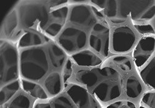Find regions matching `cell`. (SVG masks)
I'll return each mask as SVG.
<instances>
[{"mask_svg": "<svg viewBox=\"0 0 155 108\" xmlns=\"http://www.w3.org/2000/svg\"><path fill=\"white\" fill-rule=\"evenodd\" d=\"M78 82L85 85L100 101L109 102L119 98L122 93V78L110 67L81 69L75 75Z\"/></svg>", "mask_w": 155, "mask_h": 108, "instance_id": "1", "label": "cell"}, {"mask_svg": "<svg viewBox=\"0 0 155 108\" xmlns=\"http://www.w3.org/2000/svg\"><path fill=\"white\" fill-rule=\"evenodd\" d=\"M49 69L47 56L41 46L24 49L19 56V71L23 79L38 81Z\"/></svg>", "mask_w": 155, "mask_h": 108, "instance_id": "2", "label": "cell"}, {"mask_svg": "<svg viewBox=\"0 0 155 108\" xmlns=\"http://www.w3.org/2000/svg\"><path fill=\"white\" fill-rule=\"evenodd\" d=\"M45 2L22 1L16 7L19 25L28 29H44L49 21V12Z\"/></svg>", "mask_w": 155, "mask_h": 108, "instance_id": "3", "label": "cell"}, {"mask_svg": "<svg viewBox=\"0 0 155 108\" xmlns=\"http://www.w3.org/2000/svg\"><path fill=\"white\" fill-rule=\"evenodd\" d=\"M117 24L124 22L128 16L132 22H148L155 16V1H118Z\"/></svg>", "mask_w": 155, "mask_h": 108, "instance_id": "4", "label": "cell"}, {"mask_svg": "<svg viewBox=\"0 0 155 108\" xmlns=\"http://www.w3.org/2000/svg\"><path fill=\"white\" fill-rule=\"evenodd\" d=\"M19 59L16 47L1 40V87L18 80Z\"/></svg>", "mask_w": 155, "mask_h": 108, "instance_id": "5", "label": "cell"}, {"mask_svg": "<svg viewBox=\"0 0 155 108\" xmlns=\"http://www.w3.org/2000/svg\"><path fill=\"white\" fill-rule=\"evenodd\" d=\"M70 8L68 20L77 27L90 28L97 23L98 19H104L102 13L94 6L83 3L84 2H74Z\"/></svg>", "mask_w": 155, "mask_h": 108, "instance_id": "6", "label": "cell"}, {"mask_svg": "<svg viewBox=\"0 0 155 108\" xmlns=\"http://www.w3.org/2000/svg\"><path fill=\"white\" fill-rule=\"evenodd\" d=\"M58 45L68 54L76 53L83 50L87 43V34L81 28L68 26L63 29L59 34Z\"/></svg>", "mask_w": 155, "mask_h": 108, "instance_id": "7", "label": "cell"}, {"mask_svg": "<svg viewBox=\"0 0 155 108\" xmlns=\"http://www.w3.org/2000/svg\"><path fill=\"white\" fill-rule=\"evenodd\" d=\"M110 29L104 22H97L92 27L89 37L90 46L99 55L106 57L109 52Z\"/></svg>", "mask_w": 155, "mask_h": 108, "instance_id": "8", "label": "cell"}, {"mask_svg": "<svg viewBox=\"0 0 155 108\" xmlns=\"http://www.w3.org/2000/svg\"><path fill=\"white\" fill-rule=\"evenodd\" d=\"M136 35L128 26H120L116 28L112 37V50L116 53H125L134 46Z\"/></svg>", "mask_w": 155, "mask_h": 108, "instance_id": "9", "label": "cell"}, {"mask_svg": "<svg viewBox=\"0 0 155 108\" xmlns=\"http://www.w3.org/2000/svg\"><path fill=\"white\" fill-rule=\"evenodd\" d=\"M78 108H99L96 99L87 89L78 84H73L67 91Z\"/></svg>", "mask_w": 155, "mask_h": 108, "instance_id": "10", "label": "cell"}, {"mask_svg": "<svg viewBox=\"0 0 155 108\" xmlns=\"http://www.w3.org/2000/svg\"><path fill=\"white\" fill-rule=\"evenodd\" d=\"M155 49V38L147 36L141 38L134 49L132 56L137 67L143 66L153 55Z\"/></svg>", "mask_w": 155, "mask_h": 108, "instance_id": "11", "label": "cell"}, {"mask_svg": "<svg viewBox=\"0 0 155 108\" xmlns=\"http://www.w3.org/2000/svg\"><path fill=\"white\" fill-rule=\"evenodd\" d=\"M45 39V35L41 33V30L37 28L25 29L18 40V47L24 49L41 46L47 42Z\"/></svg>", "mask_w": 155, "mask_h": 108, "instance_id": "12", "label": "cell"}, {"mask_svg": "<svg viewBox=\"0 0 155 108\" xmlns=\"http://www.w3.org/2000/svg\"><path fill=\"white\" fill-rule=\"evenodd\" d=\"M71 57L73 62L82 67H96L102 62L97 54L89 49H83L73 54Z\"/></svg>", "mask_w": 155, "mask_h": 108, "instance_id": "13", "label": "cell"}, {"mask_svg": "<svg viewBox=\"0 0 155 108\" xmlns=\"http://www.w3.org/2000/svg\"><path fill=\"white\" fill-rule=\"evenodd\" d=\"M19 21L16 9H13L8 13L2 25L1 33L5 37H10L15 34L18 29Z\"/></svg>", "mask_w": 155, "mask_h": 108, "instance_id": "14", "label": "cell"}, {"mask_svg": "<svg viewBox=\"0 0 155 108\" xmlns=\"http://www.w3.org/2000/svg\"><path fill=\"white\" fill-rule=\"evenodd\" d=\"M91 3L102 9L106 16L115 24H117L118 19V1H91Z\"/></svg>", "mask_w": 155, "mask_h": 108, "instance_id": "15", "label": "cell"}, {"mask_svg": "<svg viewBox=\"0 0 155 108\" xmlns=\"http://www.w3.org/2000/svg\"><path fill=\"white\" fill-rule=\"evenodd\" d=\"M48 53L50 62L55 68H60L67 60L66 52L58 44L51 43L48 48Z\"/></svg>", "mask_w": 155, "mask_h": 108, "instance_id": "16", "label": "cell"}, {"mask_svg": "<svg viewBox=\"0 0 155 108\" xmlns=\"http://www.w3.org/2000/svg\"><path fill=\"white\" fill-rule=\"evenodd\" d=\"M21 84L22 89L32 97L41 100L48 98V95L45 90L38 84L23 78L21 81Z\"/></svg>", "mask_w": 155, "mask_h": 108, "instance_id": "17", "label": "cell"}, {"mask_svg": "<svg viewBox=\"0 0 155 108\" xmlns=\"http://www.w3.org/2000/svg\"><path fill=\"white\" fill-rule=\"evenodd\" d=\"M63 80L58 72L50 74L45 80L44 85L47 92L52 96L59 94L62 90Z\"/></svg>", "mask_w": 155, "mask_h": 108, "instance_id": "18", "label": "cell"}, {"mask_svg": "<svg viewBox=\"0 0 155 108\" xmlns=\"http://www.w3.org/2000/svg\"><path fill=\"white\" fill-rule=\"evenodd\" d=\"M139 75L147 85L155 90V56L141 70Z\"/></svg>", "mask_w": 155, "mask_h": 108, "instance_id": "19", "label": "cell"}, {"mask_svg": "<svg viewBox=\"0 0 155 108\" xmlns=\"http://www.w3.org/2000/svg\"><path fill=\"white\" fill-rule=\"evenodd\" d=\"M20 87V82L18 80L10 82L1 87L0 92V102L1 104L7 103L19 90Z\"/></svg>", "mask_w": 155, "mask_h": 108, "instance_id": "20", "label": "cell"}, {"mask_svg": "<svg viewBox=\"0 0 155 108\" xmlns=\"http://www.w3.org/2000/svg\"><path fill=\"white\" fill-rule=\"evenodd\" d=\"M70 9L67 6L63 5L56 8L49 13V21L64 24L68 19Z\"/></svg>", "mask_w": 155, "mask_h": 108, "instance_id": "21", "label": "cell"}, {"mask_svg": "<svg viewBox=\"0 0 155 108\" xmlns=\"http://www.w3.org/2000/svg\"><path fill=\"white\" fill-rule=\"evenodd\" d=\"M142 91V86L137 77L130 76L127 80L126 94L128 97L137 98Z\"/></svg>", "mask_w": 155, "mask_h": 108, "instance_id": "22", "label": "cell"}, {"mask_svg": "<svg viewBox=\"0 0 155 108\" xmlns=\"http://www.w3.org/2000/svg\"><path fill=\"white\" fill-rule=\"evenodd\" d=\"M112 62L119 68L126 72L132 70V66L130 58L124 55H116L112 58Z\"/></svg>", "mask_w": 155, "mask_h": 108, "instance_id": "23", "label": "cell"}, {"mask_svg": "<svg viewBox=\"0 0 155 108\" xmlns=\"http://www.w3.org/2000/svg\"><path fill=\"white\" fill-rule=\"evenodd\" d=\"M30 106L29 99L24 94H20L6 106V108H30Z\"/></svg>", "mask_w": 155, "mask_h": 108, "instance_id": "24", "label": "cell"}, {"mask_svg": "<svg viewBox=\"0 0 155 108\" xmlns=\"http://www.w3.org/2000/svg\"><path fill=\"white\" fill-rule=\"evenodd\" d=\"M136 30L140 34L145 35H154L155 30L153 26L147 22H132Z\"/></svg>", "mask_w": 155, "mask_h": 108, "instance_id": "25", "label": "cell"}, {"mask_svg": "<svg viewBox=\"0 0 155 108\" xmlns=\"http://www.w3.org/2000/svg\"><path fill=\"white\" fill-rule=\"evenodd\" d=\"M73 61L70 59H68L64 63V65L62 72V80L64 87H67V84L72 74L73 71Z\"/></svg>", "mask_w": 155, "mask_h": 108, "instance_id": "26", "label": "cell"}, {"mask_svg": "<svg viewBox=\"0 0 155 108\" xmlns=\"http://www.w3.org/2000/svg\"><path fill=\"white\" fill-rule=\"evenodd\" d=\"M54 108H74L71 101L65 96L57 97L53 102Z\"/></svg>", "mask_w": 155, "mask_h": 108, "instance_id": "27", "label": "cell"}, {"mask_svg": "<svg viewBox=\"0 0 155 108\" xmlns=\"http://www.w3.org/2000/svg\"><path fill=\"white\" fill-rule=\"evenodd\" d=\"M141 102L150 108H155V93L148 91L141 98Z\"/></svg>", "mask_w": 155, "mask_h": 108, "instance_id": "28", "label": "cell"}, {"mask_svg": "<svg viewBox=\"0 0 155 108\" xmlns=\"http://www.w3.org/2000/svg\"><path fill=\"white\" fill-rule=\"evenodd\" d=\"M33 108H51V106L47 102L37 101L34 104Z\"/></svg>", "mask_w": 155, "mask_h": 108, "instance_id": "29", "label": "cell"}, {"mask_svg": "<svg viewBox=\"0 0 155 108\" xmlns=\"http://www.w3.org/2000/svg\"><path fill=\"white\" fill-rule=\"evenodd\" d=\"M125 101H117L111 104H109L105 108H119L124 104Z\"/></svg>", "mask_w": 155, "mask_h": 108, "instance_id": "30", "label": "cell"}, {"mask_svg": "<svg viewBox=\"0 0 155 108\" xmlns=\"http://www.w3.org/2000/svg\"><path fill=\"white\" fill-rule=\"evenodd\" d=\"M119 108H137V107H136V106L132 102L127 101H125L124 104Z\"/></svg>", "mask_w": 155, "mask_h": 108, "instance_id": "31", "label": "cell"}, {"mask_svg": "<svg viewBox=\"0 0 155 108\" xmlns=\"http://www.w3.org/2000/svg\"><path fill=\"white\" fill-rule=\"evenodd\" d=\"M154 24H155V22H154Z\"/></svg>", "mask_w": 155, "mask_h": 108, "instance_id": "32", "label": "cell"}]
</instances>
